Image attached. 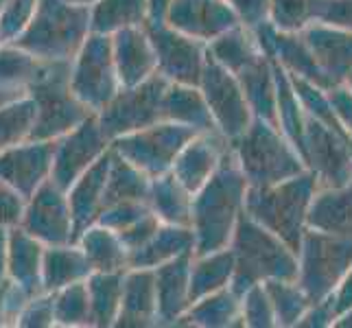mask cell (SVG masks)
Instances as JSON below:
<instances>
[{
    "instance_id": "41",
    "label": "cell",
    "mask_w": 352,
    "mask_h": 328,
    "mask_svg": "<svg viewBox=\"0 0 352 328\" xmlns=\"http://www.w3.org/2000/svg\"><path fill=\"white\" fill-rule=\"evenodd\" d=\"M313 20V0H270V22L283 33H298Z\"/></svg>"
},
{
    "instance_id": "33",
    "label": "cell",
    "mask_w": 352,
    "mask_h": 328,
    "mask_svg": "<svg viewBox=\"0 0 352 328\" xmlns=\"http://www.w3.org/2000/svg\"><path fill=\"white\" fill-rule=\"evenodd\" d=\"M110 149H112V144H110ZM149 186H151V177H147L140 168L129 164L123 155H118L112 149L101 212L120 201H147Z\"/></svg>"
},
{
    "instance_id": "22",
    "label": "cell",
    "mask_w": 352,
    "mask_h": 328,
    "mask_svg": "<svg viewBox=\"0 0 352 328\" xmlns=\"http://www.w3.org/2000/svg\"><path fill=\"white\" fill-rule=\"evenodd\" d=\"M116 328H151L157 326V296L153 270L129 267L123 276L120 309Z\"/></svg>"
},
{
    "instance_id": "15",
    "label": "cell",
    "mask_w": 352,
    "mask_h": 328,
    "mask_svg": "<svg viewBox=\"0 0 352 328\" xmlns=\"http://www.w3.org/2000/svg\"><path fill=\"white\" fill-rule=\"evenodd\" d=\"M55 140H24L0 149V182L27 201L51 177Z\"/></svg>"
},
{
    "instance_id": "4",
    "label": "cell",
    "mask_w": 352,
    "mask_h": 328,
    "mask_svg": "<svg viewBox=\"0 0 352 328\" xmlns=\"http://www.w3.org/2000/svg\"><path fill=\"white\" fill-rule=\"evenodd\" d=\"M90 35V7L68 0H38L18 38L11 42L46 62H72Z\"/></svg>"
},
{
    "instance_id": "35",
    "label": "cell",
    "mask_w": 352,
    "mask_h": 328,
    "mask_svg": "<svg viewBox=\"0 0 352 328\" xmlns=\"http://www.w3.org/2000/svg\"><path fill=\"white\" fill-rule=\"evenodd\" d=\"M206 53L232 75H239L243 68H248L258 57H263L252 31L243 27V24H236V27L228 29L219 38L206 44Z\"/></svg>"
},
{
    "instance_id": "52",
    "label": "cell",
    "mask_w": 352,
    "mask_h": 328,
    "mask_svg": "<svg viewBox=\"0 0 352 328\" xmlns=\"http://www.w3.org/2000/svg\"><path fill=\"white\" fill-rule=\"evenodd\" d=\"M339 307L342 309H348L352 307V274L348 276V281L342 289V296H339Z\"/></svg>"
},
{
    "instance_id": "40",
    "label": "cell",
    "mask_w": 352,
    "mask_h": 328,
    "mask_svg": "<svg viewBox=\"0 0 352 328\" xmlns=\"http://www.w3.org/2000/svg\"><path fill=\"white\" fill-rule=\"evenodd\" d=\"M267 296L272 300L276 326H291L302 320V315L311 309V300L307 294L298 287V283L287 281H265L263 283Z\"/></svg>"
},
{
    "instance_id": "54",
    "label": "cell",
    "mask_w": 352,
    "mask_h": 328,
    "mask_svg": "<svg viewBox=\"0 0 352 328\" xmlns=\"http://www.w3.org/2000/svg\"><path fill=\"white\" fill-rule=\"evenodd\" d=\"M5 3H7V0H0V9H3V7H5Z\"/></svg>"
},
{
    "instance_id": "47",
    "label": "cell",
    "mask_w": 352,
    "mask_h": 328,
    "mask_svg": "<svg viewBox=\"0 0 352 328\" xmlns=\"http://www.w3.org/2000/svg\"><path fill=\"white\" fill-rule=\"evenodd\" d=\"M315 18L352 29V0H322L320 5H315L313 0V20Z\"/></svg>"
},
{
    "instance_id": "51",
    "label": "cell",
    "mask_w": 352,
    "mask_h": 328,
    "mask_svg": "<svg viewBox=\"0 0 352 328\" xmlns=\"http://www.w3.org/2000/svg\"><path fill=\"white\" fill-rule=\"evenodd\" d=\"M7 230L0 228V285L7 281Z\"/></svg>"
},
{
    "instance_id": "25",
    "label": "cell",
    "mask_w": 352,
    "mask_h": 328,
    "mask_svg": "<svg viewBox=\"0 0 352 328\" xmlns=\"http://www.w3.org/2000/svg\"><path fill=\"white\" fill-rule=\"evenodd\" d=\"M195 250V239L188 226H168L160 223L153 237L140 245L136 252L129 254V267L136 270H155L168 261H173L179 254Z\"/></svg>"
},
{
    "instance_id": "19",
    "label": "cell",
    "mask_w": 352,
    "mask_h": 328,
    "mask_svg": "<svg viewBox=\"0 0 352 328\" xmlns=\"http://www.w3.org/2000/svg\"><path fill=\"white\" fill-rule=\"evenodd\" d=\"M110 157L112 149H107L99 160H96L86 173L66 190V197L72 212V243H77L79 237L86 232L90 226L96 223V219L103 208V190L107 182V171H110Z\"/></svg>"
},
{
    "instance_id": "49",
    "label": "cell",
    "mask_w": 352,
    "mask_h": 328,
    "mask_svg": "<svg viewBox=\"0 0 352 328\" xmlns=\"http://www.w3.org/2000/svg\"><path fill=\"white\" fill-rule=\"evenodd\" d=\"M24 208V199L16 190L0 182V228H11L20 223Z\"/></svg>"
},
{
    "instance_id": "14",
    "label": "cell",
    "mask_w": 352,
    "mask_h": 328,
    "mask_svg": "<svg viewBox=\"0 0 352 328\" xmlns=\"http://www.w3.org/2000/svg\"><path fill=\"white\" fill-rule=\"evenodd\" d=\"M18 226L44 245H68L72 243L75 230H72V212L66 190H62L48 177L24 201Z\"/></svg>"
},
{
    "instance_id": "5",
    "label": "cell",
    "mask_w": 352,
    "mask_h": 328,
    "mask_svg": "<svg viewBox=\"0 0 352 328\" xmlns=\"http://www.w3.org/2000/svg\"><path fill=\"white\" fill-rule=\"evenodd\" d=\"M230 147L250 186H272L305 171V160L285 133L256 116L248 131Z\"/></svg>"
},
{
    "instance_id": "12",
    "label": "cell",
    "mask_w": 352,
    "mask_h": 328,
    "mask_svg": "<svg viewBox=\"0 0 352 328\" xmlns=\"http://www.w3.org/2000/svg\"><path fill=\"white\" fill-rule=\"evenodd\" d=\"M142 29L153 46L157 72L171 83L199 88L206 64V44L175 31L166 22L147 20L142 24Z\"/></svg>"
},
{
    "instance_id": "46",
    "label": "cell",
    "mask_w": 352,
    "mask_h": 328,
    "mask_svg": "<svg viewBox=\"0 0 352 328\" xmlns=\"http://www.w3.org/2000/svg\"><path fill=\"white\" fill-rule=\"evenodd\" d=\"M160 223L162 221L151 210L149 215H144L142 219H138L136 223L127 226L125 230H120V232H116V234H118L120 243L125 245L127 254H131V252H136L140 245H144V243H147L153 237V232H155L157 228H160Z\"/></svg>"
},
{
    "instance_id": "27",
    "label": "cell",
    "mask_w": 352,
    "mask_h": 328,
    "mask_svg": "<svg viewBox=\"0 0 352 328\" xmlns=\"http://www.w3.org/2000/svg\"><path fill=\"white\" fill-rule=\"evenodd\" d=\"M234 77L241 83L243 94H245V99L252 107V114L278 127V99H276V77H274L272 59H267L263 55Z\"/></svg>"
},
{
    "instance_id": "44",
    "label": "cell",
    "mask_w": 352,
    "mask_h": 328,
    "mask_svg": "<svg viewBox=\"0 0 352 328\" xmlns=\"http://www.w3.org/2000/svg\"><path fill=\"white\" fill-rule=\"evenodd\" d=\"M149 212H151L149 201H120V204L110 206V208H105L99 215V219H96V223L110 228L114 232H120V230L136 223L138 219H142Z\"/></svg>"
},
{
    "instance_id": "3",
    "label": "cell",
    "mask_w": 352,
    "mask_h": 328,
    "mask_svg": "<svg viewBox=\"0 0 352 328\" xmlns=\"http://www.w3.org/2000/svg\"><path fill=\"white\" fill-rule=\"evenodd\" d=\"M313 195L315 175L302 171L300 175L272 186H248L243 210L276 234L291 252L300 254Z\"/></svg>"
},
{
    "instance_id": "38",
    "label": "cell",
    "mask_w": 352,
    "mask_h": 328,
    "mask_svg": "<svg viewBox=\"0 0 352 328\" xmlns=\"http://www.w3.org/2000/svg\"><path fill=\"white\" fill-rule=\"evenodd\" d=\"M35 116H38V107L27 92L0 105V149L29 140Z\"/></svg>"
},
{
    "instance_id": "34",
    "label": "cell",
    "mask_w": 352,
    "mask_h": 328,
    "mask_svg": "<svg viewBox=\"0 0 352 328\" xmlns=\"http://www.w3.org/2000/svg\"><path fill=\"white\" fill-rule=\"evenodd\" d=\"M125 272H92L86 278L92 328H112L116 324Z\"/></svg>"
},
{
    "instance_id": "17",
    "label": "cell",
    "mask_w": 352,
    "mask_h": 328,
    "mask_svg": "<svg viewBox=\"0 0 352 328\" xmlns=\"http://www.w3.org/2000/svg\"><path fill=\"white\" fill-rule=\"evenodd\" d=\"M164 22L204 44L241 24L226 0H171Z\"/></svg>"
},
{
    "instance_id": "1",
    "label": "cell",
    "mask_w": 352,
    "mask_h": 328,
    "mask_svg": "<svg viewBox=\"0 0 352 328\" xmlns=\"http://www.w3.org/2000/svg\"><path fill=\"white\" fill-rule=\"evenodd\" d=\"M248 186V179L230 147L221 155L208 182L192 195L190 230L195 239V250H192L195 256L230 248L239 215L243 212Z\"/></svg>"
},
{
    "instance_id": "29",
    "label": "cell",
    "mask_w": 352,
    "mask_h": 328,
    "mask_svg": "<svg viewBox=\"0 0 352 328\" xmlns=\"http://www.w3.org/2000/svg\"><path fill=\"white\" fill-rule=\"evenodd\" d=\"M92 272H125L129 270V254L114 230L94 223L77 241Z\"/></svg>"
},
{
    "instance_id": "31",
    "label": "cell",
    "mask_w": 352,
    "mask_h": 328,
    "mask_svg": "<svg viewBox=\"0 0 352 328\" xmlns=\"http://www.w3.org/2000/svg\"><path fill=\"white\" fill-rule=\"evenodd\" d=\"M234 274V254L230 248L217 250L201 256H192L190 263V283H188V298L192 302L201 300L204 296L230 287Z\"/></svg>"
},
{
    "instance_id": "36",
    "label": "cell",
    "mask_w": 352,
    "mask_h": 328,
    "mask_svg": "<svg viewBox=\"0 0 352 328\" xmlns=\"http://www.w3.org/2000/svg\"><path fill=\"white\" fill-rule=\"evenodd\" d=\"M149 20L147 0H96L90 7V31L114 35L120 29L140 27Z\"/></svg>"
},
{
    "instance_id": "18",
    "label": "cell",
    "mask_w": 352,
    "mask_h": 328,
    "mask_svg": "<svg viewBox=\"0 0 352 328\" xmlns=\"http://www.w3.org/2000/svg\"><path fill=\"white\" fill-rule=\"evenodd\" d=\"M228 149H230V142L219 131L195 133L177 153L175 162L171 166V173L190 195H195L206 182H208V177L214 173L221 155Z\"/></svg>"
},
{
    "instance_id": "2",
    "label": "cell",
    "mask_w": 352,
    "mask_h": 328,
    "mask_svg": "<svg viewBox=\"0 0 352 328\" xmlns=\"http://www.w3.org/2000/svg\"><path fill=\"white\" fill-rule=\"evenodd\" d=\"M230 250L234 254V274L230 289L236 296H243L250 287L265 281L298 283V254L291 252L270 230L254 221L245 210L239 215Z\"/></svg>"
},
{
    "instance_id": "11",
    "label": "cell",
    "mask_w": 352,
    "mask_h": 328,
    "mask_svg": "<svg viewBox=\"0 0 352 328\" xmlns=\"http://www.w3.org/2000/svg\"><path fill=\"white\" fill-rule=\"evenodd\" d=\"M199 90L204 94L206 105L210 109V116L219 133L230 144L236 142L254 120L252 107L245 99V94H243L239 79L206 53Z\"/></svg>"
},
{
    "instance_id": "26",
    "label": "cell",
    "mask_w": 352,
    "mask_h": 328,
    "mask_svg": "<svg viewBox=\"0 0 352 328\" xmlns=\"http://www.w3.org/2000/svg\"><path fill=\"white\" fill-rule=\"evenodd\" d=\"M162 120L186 125L195 131H219L206 105L204 94L197 86H182V83H168L162 96Z\"/></svg>"
},
{
    "instance_id": "43",
    "label": "cell",
    "mask_w": 352,
    "mask_h": 328,
    "mask_svg": "<svg viewBox=\"0 0 352 328\" xmlns=\"http://www.w3.org/2000/svg\"><path fill=\"white\" fill-rule=\"evenodd\" d=\"M38 0H7L0 9V44H11L27 29Z\"/></svg>"
},
{
    "instance_id": "32",
    "label": "cell",
    "mask_w": 352,
    "mask_h": 328,
    "mask_svg": "<svg viewBox=\"0 0 352 328\" xmlns=\"http://www.w3.org/2000/svg\"><path fill=\"white\" fill-rule=\"evenodd\" d=\"M147 201H149V208L153 210V215L160 219L162 223L190 228L192 195L179 184L171 171L151 179Z\"/></svg>"
},
{
    "instance_id": "48",
    "label": "cell",
    "mask_w": 352,
    "mask_h": 328,
    "mask_svg": "<svg viewBox=\"0 0 352 328\" xmlns=\"http://www.w3.org/2000/svg\"><path fill=\"white\" fill-rule=\"evenodd\" d=\"M226 3L232 7L245 29H254L256 24L270 20V0H226Z\"/></svg>"
},
{
    "instance_id": "42",
    "label": "cell",
    "mask_w": 352,
    "mask_h": 328,
    "mask_svg": "<svg viewBox=\"0 0 352 328\" xmlns=\"http://www.w3.org/2000/svg\"><path fill=\"white\" fill-rule=\"evenodd\" d=\"M241 318L245 326H256V328L276 326L272 300L267 296L263 283L250 287L245 294L241 296Z\"/></svg>"
},
{
    "instance_id": "50",
    "label": "cell",
    "mask_w": 352,
    "mask_h": 328,
    "mask_svg": "<svg viewBox=\"0 0 352 328\" xmlns=\"http://www.w3.org/2000/svg\"><path fill=\"white\" fill-rule=\"evenodd\" d=\"M147 3H149V20L164 22L166 9H168V3H171V0H147Z\"/></svg>"
},
{
    "instance_id": "16",
    "label": "cell",
    "mask_w": 352,
    "mask_h": 328,
    "mask_svg": "<svg viewBox=\"0 0 352 328\" xmlns=\"http://www.w3.org/2000/svg\"><path fill=\"white\" fill-rule=\"evenodd\" d=\"M339 133L311 116L305 120V153L302 160L311 164L315 179L320 177L329 188H339L352 179V162L348 144L337 138Z\"/></svg>"
},
{
    "instance_id": "20",
    "label": "cell",
    "mask_w": 352,
    "mask_h": 328,
    "mask_svg": "<svg viewBox=\"0 0 352 328\" xmlns=\"http://www.w3.org/2000/svg\"><path fill=\"white\" fill-rule=\"evenodd\" d=\"M195 254H179L173 261L155 267V296H157V326H175L177 320L188 311V283L190 263Z\"/></svg>"
},
{
    "instance_id": "21",
    "label": "cell",
    "mask_w": 352,
    "mask_h": 328,
    "mask_svg": "<svg viewBox=\"0 0 352 328\" xmlns=\"http://www.w3.org/2000/svg\"><path fill=\"white\" fill-rule=\"evenodd\" d=\"M112 55L120 88L138 86L157 70L153 46L140 27H127L112 35Z\"/></svg>"
},
{
    "instance_id": "23",
    "label": "cell",
    "mask_w": 352,
    "mask_h": 328,
    "mask_svg": "<svg viewBox=\"0 0 352 328\" xmlns=\"http://www.w3.org/2000/svg\"><path fill=\"white\" fill-rule=\"evenodd\" d=\"M44 248V243L27 234L20 226L7 230V278L20 285L29 296L42 294Z\"/></svg>"
},
{
    "instance_id": "28",
    "label": "cell",
    "mask_w": 352,
    "mask_h": 328,
    "mask_svg": "<svg viewBox=\"0 0 352 328\" xmlns=\"http://www.w3.org/2000/svg\"><path fill=\"white\" fill-rule=\"evenodd\" d=\"M92 274L90 265L77 243L46 245L42 254V291L55 294L72 283L86 281Z\"/></svg>"
},
{
    "instance_id": "37",
    "label": "cell",
    "mask_w": 352,
    "mask_h": 328,
    "mask_svg": "<svg viewBox=\"0 0 352 328\" xmlns=\"http://www.w3.org/2000/svg\"><path fill=\"white\" fill-rule=\"evenodd\" d=\"M46 64V59L35 57L16 44H0V90L27 92Z\"/></svg>"
},
{
    "instance_id": "53",
    "label": "cell",
    "mask_w": 352,
    "mask_h": 328,
    "mask_svg": "<svg viewBox=\"0 0 352 328\" xmlns=\"http://www.w3.org/2000/svg\"><path fill=\"white\" fill-rule=\"evenodd\" d=\"M68 3H72V5H86V7H92L96 0H68Z\"/></svg>"
},
{
    "instance_id": "24",
    "label": "cell",
    "mask_w": 352,
    "mask_h": 328,
    "mask_svg": "<svg viewBox=\"0 0 352 328\" xmlns=\"http://www.w3.org/2000/svg\"><path fill=\"white\" fill-rule=\"evenodd\" d=\"M307 226L324 234L352 239V179L311 199Z\"/></svg>"
},
{
    "instance_id": "45",
    "label": "cell",
    "mask_w": 352,
    "mask_h": 328,
    "mask_svg": "<svg viewBox=\"0 0 352 328\" xmlns=\"http://www.w3.org/2000/svg\"><path fill=\"white\" fill-rule=\"evenodd\" d=\"M16 326L20 328H53V294H42L33 296L24 309L20 311Z\"/></svg>"
},
{
    "instance_id": "10",
    "label": "cell",
    "mask_w": 352,
    "mask_h": 328,
    "mask_svg": "<svg viewBox=\"0 0 352 328\" xmlns=\"http://www.w3.org/2000/svg\"><path fill=\"white\" fill-rule=\"evenodd\" d=\"M168 83L171 81L155 70L151 77L140 81L138 86L120 88L116 92L114 99L96 114L99 125L105 136L110 138V142L118 136H125V133L160 123L162 96L168 88Z\"/></svg>"
},
{
    "instance_id": "13",
    "label": "cell",
    "mask_w": 352,
    "mask_h": 328,
    "mask_svg": "<svg viewBox=\"0 0 352 328\" xmlns=\"http://www.w3.org/2000/svg\"><path fill=\"white\" fill-rule=\"evenodd\" d=\"M107 149L110 138L103 133L99 118L92 112L75 129L55 140L51 179L62 190H68Z\"/></svg>"
},
{
    "instance_id": "39",
    "label": "cell",
    "mask_w": 352,
    "mask_h": 328,
    "mask_svg": "<svg viewBox=\"0 0 352 328\" xmlns=\"http://www.w3.org/2000/svg\"><path fill=\"white\" fill-rule=\"evenodd\" d=\"M53 322L62 328L90 326V300L86 281L72 283L53 294Z\"/></svg>"
},
{
    "instance_id": "8",
    "label": "cell",
    "mask_w": 352,
    "mask_h": 328,
    "mask_svg": "<svg viewBox=\"0 0 352 328\" xmlns=\"http://www.w3.org/2000/svg\"><path fill=\"white\" fill-rule=\"evenodd\" d=\"M300 289L305 291L311 305L331 296L333 287L352 270V239H333V234L305 230L300 254Z\"/></svg>"
},
{
    "instance_id": "7",
    "label": "cell",
    "mask_w": 352,
    "mask_h": 328,
    "mask_svg": "<svg viewBox=\"0 0 352 328\" xmlns=\"http://www.w3.org/2000/svg\"><path fill=\"white\" fill-rule=\"evenodd\" d=\"M70 90L94 114L114 99L120 83L112 55V35L90 31L70 62Z\"/></svg>"
},
{
    "instance_id": "30",
    "label": "cell",
    "mask_w": 352,
    "mask_h": 328,
    "mask_svg": "<svg viewBox=\"0 0 352 328\" xmlns=\"http://www.w3.org/2000/svg\"><path fill=\"white\" fill-rule=\"evenodd\" d=\"M241 318V296H236L230 287H223L219 291L204 296L201 300L192 302L188 311L182 315L175 326H199V328H223L232 326ZM245 326V324H243Z\"/></svg>"
},
{
    "instance_id": "9",
    "label": "cell",
    "mask_w": 352,
    "mask_h": 328,
    "mask_svg": "<svg viewBox=\"0 0 352 328\" xmlns=\"http://www.w3.org/2000/svg\"><path fill=\"white\" fill-rule=\"evenodd\" d=\"M195 133L199 131L179 123H171V120H160V123L118 136L110 144L129 164L140 168L144 175L153 179L171 171L177 153Z\"/></svg>"
},
{
    "instance_id": "6",
    "label": "cell",
    "mask_w": 352,
    "mask_h": 328,
    "mask_svg": "<svg viewBox=\"0 0 352 328\" xmlns=\"http://www.w3.org/2000/svg\"><path fill=\"white\" fill-rule=\"evenodd\" d=\"M27 94L38 107L29 140H57L92 114L70 90V62H48Z\"/></svg>"
}]
</instances>
